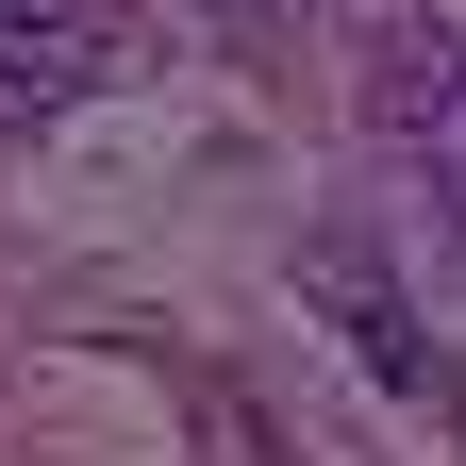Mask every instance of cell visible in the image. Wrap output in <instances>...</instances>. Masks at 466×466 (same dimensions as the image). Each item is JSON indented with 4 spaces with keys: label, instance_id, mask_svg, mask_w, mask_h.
<instances>
[{
    "label": "cell",
    "instance_id": "6da1fadb",
    "mask_svg": "<svg viewBox=\"0 0 466 466\" xmlns=\"http://www.w3.org/2000/svg\"><path fill=\"white\" fill-rule=\"evenodd\" d=\"M367 134L417 150V167L466 150V34H450V17H383V34H367Z\"/></svg>",
    "mask_w": 466,
    "mask_h": 466
},
{
    "label": "cell",
    "instance_id": "7a4b0ae2",
    "mask_svg": "<svg viewBox=\"0 0 466 466\" xmlns=\"http://www.w3.org/2000/svg\"><path fill=\"white\" fill-rule=\"evenodd\" d=\"M300 283H317V300L350 317V350H367V367H383L400 400L433 383V350H417V300H400V267L367 250V233H317V250H300Z\"/></svg>",
    "mask_w": 466,
    "mask_h": 466
},
{
    "label": "cell",
    "instance_id": "3957f363",
    "mask_svg": "<svg viewBox=\"0 0 466 466\" xmlns=\"http://www.w3.org/2000/svg\"><path fill=\"white\" fill-rule=\"evenodd\" d=\"M433 267L466 283V150H433Z\"/></svg>",
    "mask_w": 466,
    "mask_h": 466
},
{
    "label": "cell",
    "instance_id": "277c9868",
    "mask_svg": "<svg viewBox=\"0 0 466 466\" xmlns=\"http://www.w3.org/2000/svg\"><path fill=\"white\" fill-rule=\"evenodd\" d=\"M0 34H100V0H0Z\"/></svg>",
    "mask_w": 466,
    "mask_h": 466
}]
</instances>
